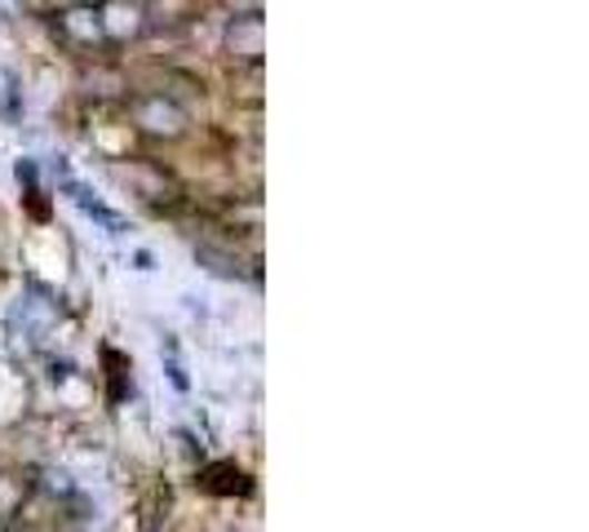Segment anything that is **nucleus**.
Listing matches in <instances>:
<instances>
[{
    "mask_svg": "<svg viewBox=\"0 0 589 532\" xmlns=\"http://www.w3.org/2000/svg\"><path fill=\"white\" fill-rule=\"evenodd\" d=\"M18 409H22V382L9 369H0V422L13 418Z\"/></svg>",
    "mask_w": 589,
    "mask_h": 532,
    "instance_id": "nucleus-5",
    "label": "nucleus"
},
{
    "mask_svg": "<svg viewBox=\"0 0 589 532\" xmlns=\"http://www.w3.org/2000/svg\"><path fill=\"white\" fill-rule=\"evenodd\" d=\"M138 124H147L151 133H178L182 129V111L173 102H164V98H151V102L138 107Z\"/></svg>",
    "mask_w": 589,
    "mask_h": 532,
    "instance_id": "nucleus-2",
    "label": "nucleus"
},
{
    "mask_svg": "<svg viewBox=\"0 0 589 532\" xmlns=\"http://www.w3.org/2000/svg\"><path fill=\"white\" fill-rule=\"evenodd\" d=\"M67 31L80 36V40H93V36L102 31V22H98L93 9H71V13H67Z\"/></svg>",
    "mask_w": 589,
    "mask_h": 532,
    "instance_id": "nucleus-6",
    "label": "nucleus"
},
{
    "mask_svg": "<svg viewBox=\"0 0 589 532\" xmlns=\"http://www.w3.org/2000/svg\"><path fill=\"white\" fill-rule=\"evenodd\" d=\"M231 49L236 53H262V22L253 18V22H240V27H231Z\"/></svg>",
    "mask_w": 589,
    "mask_h": 532,
    "instance_id": "nucleus-4",
    "label": "nucleus"
},
{
    "mask_svg": "<svg viewBox=\"0 0 589 532\" xmlns=\"http://www.w3.org/2000/svg\"><path fill=\"white\" fill-rule=\"evenodd\" d=\"M98 22H102L111 36H133V31H138V22H142V9H138V4H120V0H116V4H107V9L98 13Z\"/></svg>",
    "mask_w": 589,
    "mask_h": 532,
    "instance_id": "nucleus-3",
    "label": "nucleus"
},
{
    "mask_svg": "<svg viewBox=\"0 0 589 532\" xmlns=\"http://www.w3.org/2000/svg\"><path fill=\"white\" fill-rule=\"evenodd\" d=\"M13 502H18V489H13L9 480H0V511H9Z\"/></svg>",
    "mask_w": 589,
    "mask_h": 532,
    "instance_id": "nucleus-7",
    "label": "nucleus"
},
{
    "mask_svg": "<svg viewBox=\"0 0 589 532\" xmlns=\"http://www.w3.org/2000/svg\"><path fill=\"white\" fill-rule=\"evenodd\" d=\"M27 258H31V267L44 275V280H67V249H62V240L53 235V231H40V235H31V244H27Z\"/></svg>",
    "mask_w": 589,
    "mask_h": 532,
    "instance_id": "nucleus-1",
    "label": "nucleus"
}]
</instances>
